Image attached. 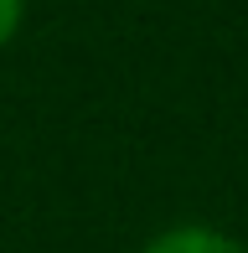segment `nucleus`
<instances>
[{
  "label": "nucleus",
  "mask_w": 248,
  "mask_h": 253,
  "mask_svg": "<svg viewBox=\"0 0 248 253\" xmlns=\"http://www.w3.org/2000/svg\"><path fill=\"white\" fill-rule=\"evenodd\" d=\"M140 253H248V243L222 233V227H207V222H171L145 238Z\"/></svg>",
  "instance_id": "obj_1"
},
{
  "label": "nucleus",
  "mask_w": 248,
  "mask_h": 253,
  "mask_svg": "<svg viewBox=\"0 0 248 253\" xmlns=\"http://www.w3.org/2000/svg\"><path fill=\"white\" fill-rule=\"evenodd\" d=\"M21 21H26V0H0V52L16 42Z\"/></svg>",
  "instance_id": "obj_2"
}]
</instances>
